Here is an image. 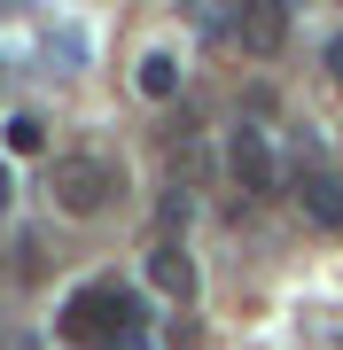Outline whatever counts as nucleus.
I'll list each match as a JSON object with an SVG mask.
<instances>
[{
	"label": "nucleus",
	"mask_w": 343,
	"mask_h": 350,
	"mask_svg": "<svg viewBox=\"0 0 343 350\" xmlns=\"http://www.w3.org/2000/svg\"><path fill=\"white\" fill-rule=\"evenodd\" d=\"M133 327H140V304L117 280H86V288H71V304H63V342H110V335L133 342Z\"/></svg>",
	"instance_id": "f257e3e1"
},
{
	"label": "nucleus",
	"mask_w": 343,
	"mask_h": 350,
	"mask_svg": "<svg viewBox=\"0 0 343 350\" xmlns=\"http://www.w3.org/2000/svg\"><path fill=\"white\" fill-rule=\"evenodd\" d=\"M227 172H234L242 195H273V148H266L257 125H234L227 133Z\"/></svg>",
	"instance_id": "7ed1b4c3"
},
{
	"label": "nucleus",
	"mask_w": 343,
	"mask_h": 350,
	"mask_svg": "<svg viewBox=\"0 0 343 350\" xmlns=\"http://www.w3.org/2000/svg\"><path fill=\"white\" fill-rule=\"evenodd\" d=\"M47 195H55V211L94 218V211L117 195V163H102V156H55V163H47Z\"/></svg>",
	"instance_id": "f03ea898"
},
{
	"label": "nucleus",
	"mask_w": 343,
	"mask_h": 350,
	"mask_svg": "<svg viewBox=\"0 0 343 350\" xmlns=\"http://www.w3.org/2000/svg\"><path fill=\"white\" fill-rule=\"evenodd\" d=\"M8 202H16V179H8V163H0V218H8Z\"/></svg>",
	"instance_id": "9d476101"
},
{
	"label": "nucleus",
	"mask_w": 343,
	"mask_h": 350,
	"mask_svg": "<svg viewBox=\"0 0 343 350\" xmlns=\"http://www.w3.org/2000/svg\"><path fill=\"white\" fill-rule=\"evenodd\" d=\"M8 148L16 156H39V148H47V125H39V117H8Z\"/></svg>",
	"instance_id": "6e6552de"
},
{
	"label": "nucleus",
	"mask_w": 343,
	"mask_h": 350,
	"mask_svg": "<svg viewBox=\"0 0 343 350\" xmlns=\"http://www.w3.org/2000/svg\"><path fill=\"white\" fill-rule=\"evenodd\" d=\"M320 63H328V78H343V31L328 39V55H320Z\"/></svg>",
	"instance_id": "1a4fd4ad"
},
{
	"label": "nucleus",
	"mask_w": 343,
	"mask_h": 350,
	"mask_svg": "<svg viewBox=\"0 0 343 350\" xmlns=\"http://www.w3.org/2000/svg\"><path fill=\"white\" fill-rule=\"evenodd\" d=\"M296 202H305V218L312 226H343V179H328V172H312V179H296Z\"/></svg>",
	"instance_id": "423d86ee"
},
{
	"label": "nucleus",
	"mask_w": 343,
	"mask_h": 350,
	"mask_svg": "<svg viewBox=\"0 0 343 350\" xmlns=\"http://www.w3.org/2000/svg\"><path fill=\"white\" fill-rule=\"evenodd\" d=\"M149 280H156V296H179V304L195 296V265H188V250H179L172 234L149 250Z\"/></svg>",
	"instance_id": "20e7f679"
},
{
	"label": "nucleus",
	"mask_w": 343,
	"mask_h": 350,
	"mask_svg": "<svg viewBox=\"0 0 343 350\" xmlns=\"http://www.w3.org/2000/svg\"><path fill=\"white\" fill-rule=\"evenodd\" d=\"M234 31H242V47H250V55H273L281 39H289V8H281V0H257Z\"/></svg>",
	"instance_id": "39448f33"
},
{
	"label": "nucleus",
	"mask_w": 343,
	"mask_h": 350,
	"mask_svg": "<svg viewBox=\"0 0 343 350\" xmlns=\"http://www.w3.org/2000/svg\"><path fill=\"white\" fill-rule=\"evenodd\" d=\"M140 94H149V101H172V94H179V63H172L164 47L140 55Z\"/></svg>",
	"instance_id": "0eeeda50"
}]
</instances>
